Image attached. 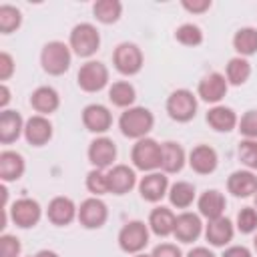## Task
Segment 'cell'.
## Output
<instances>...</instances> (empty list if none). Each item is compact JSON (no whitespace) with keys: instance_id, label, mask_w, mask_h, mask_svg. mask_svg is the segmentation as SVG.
<instances>
[{"instance_id":"cell-1","label":"cell","mask_w":257,"mask_h":257,"mask_svg":"<svg viewBox=\"0 0 257 257\" xmlns=\"http://www.w3.org/2000/svg\"><path fill=\"white\" fill-rule=\"evenodd\" d=\"M153 126H155V116L147 106H131L122 110L118 116V128L122 137L133 141H141L149 137Z\"/></svg>"},{"instance_id":"cell-2","label":"cell","mask_w":257,"mask_h":257,"mask_svg":"<svg viewBox=\"0 0 257 257\" xmlns=\"http://www.w3.org/2000/svg\"><path fill=\"white\" fill-rule=\"evenodd\" d=\"M72 64V50L62 40H50L40 50V66L50 76H62Z\"/></svg>"},{"instance_id":"cell-3","label":"cell","mask_w":257,"mask_h":257,"mask_svg":"<svg viewBox=\"0 0 257 257\" xmlns=\"http://www.w3.org/2000/svg\"><path fill=\"white\" fill-rule=\"evenodd\" d=\"M68 46H70L72 54H76L80 58L94 56L96 50L100 48V32H98V28L94 24H90V22L76 24L68 34Z\"/></svg>"},{"instance_id":"cell-4","label":"cell","mask_w":257,"mask_h":257,"mask_svg":"<svg viewBox=\"0 0 257 257\" xmlns=\"http://www.w3.org/2000/svg\"><path fill=\"white\" fill-rule=\"evenodd\" d=\"M161 155H163L161 143H157L151 137H145L141 141H135V145L131 149L133 167L137 171H143V173L159 171L161 169Z\"/></svg>"},{"instance_id":"cell-5","label":"cell","mask_w":257,"mask_h":257,"mask_svg":"<svg viewBox=\"0 0 257 257\" xmlns=\"http://www.w3.org/2000/svg\"><path fill=\"white\" fill-rule=\"evenodd\" d=\"M165 108H167V114L175 122H189L195 118L197 108H199L197 94H193V90L189 88H177L167 96Z\"/></svg>"},{"instance_id":"cell-6","label":"cell","mask_w":257,"mask_h":257,"mask_svg":"<svg viewBox=\"0 0 257 257\" xmlns=\"http://www.w3.org/2000/svg\"><path fill=\"white\" fill-rule=\"evenodd\" d=\"M149 235H151L149 223L139 221V219L128 221L118 231V247H120V251H124L128 255L143 253V249L149 245Z\"/></svg>"},{"instance_id":"cell-7","label":"cell","mask_w":257,"mask_h":257,"mask_svg":"<svg viewBox=\"0 0 257 257\" xmlns=\"http://www.w3.org/2000/svg\"><path fill=\"white\" fill-rule=\"evenodd\" d=\"M112 64L122 76H135L143 70L145 64L143 50L135 42H120L112 52Z\"/></svg>"},{"instance_id":"cell-8","label":"cell","mask_w":257,"mask_h":257,"mask_svg":"<svg viewBox=\"0 0 257 257\" xmlns=\"http://www.w3.org/2000/svg\"><path fill=\"white\" fill-rule=\"evenodd\" d=\"M78 88L84 92H100L108 86V68L100 60H86L76 74Z\"/></svg>"},{"instance_id":"cell-9","label":"cell","mask_w":257,"mask_h":257,"mask_svg":"<svg viewBox=\"0 0 257 257\" xmlns=\"http://www.w3.org/2000/svg\"><path fill=\"white\" fill-rule=\"evenodd\" d=\"M10 219L16 227L20 229H32L38 225L40 217H42V207L36 199H30V197H22V199H16L10 209Z\"/></svg>"},{"instance_id":"cell-10","label":"cell","mask_w":257,"mask_h":257,"mask_svg":"<svg viewBox=\"0 0 257 257\" xmlns=\"http://www.w3.org/2000/svg\"><path fill=\"white\" fill-rule=\"evenodd\" d=\"M86 157H88V163L92 165V169L108 171L110 167H114V161H116V145L112 139H108L104 135L96 137L90 141Z\"/></svg>"},{"instance_id":"cell-11","label":"cell","mask_w":257,"mask_h":257,"mask_svg":"<svg viewBox=\"0 0 257 257\" xmlns=\"http://www.w3.org/2000/svg\"><path fill=\"white\" fill-rule=\"evenodd\" d=\"M76 219L84 229H100L108 219V207L100 197H88L80 203Z\"/></svg>"},{"instance_id":"cell-12","label":"cell","mask_w":257,"mask_h":257,"mask_svg":"<svg viewBox=\"0 0 257 257\" xmlns=\"http://www.w3.org/2000/svg\"><path fill=\"white\" fill-rule=\"evenodd\" d=\"M227 90H229V82H227L225 74H221V72H209L197 84V96L213 106L225 98Z\"/></svg>"},{"instance_id":"cell-13","label":"cell","mask_w":257,"mask_h":257,"mask_svg":"<svg viewBox=\"0 0 257 257\" xmlns=\"http://www.w3.org/2000/svg\"><path fill=\"white\" fill-rule=\"evenodd\" d=\"M137 187L143 201L159 203L163 197H167L171 185H169V177L163 171H153V173H145V177L139 181Z\"/></svg>"},{"instance_id":"cell-14","label":"cell","mask_w":257,"mask_h":257,"mask_svg":"<svg viewBox=\"0 0 257 257\" xmlns=\"http://www.w3.org/2000/svg\"><path fill=\"white\" fill-rule=\"evenodd\" d=\"M82 124L86 131L94 133V135H104L110 126H112V112L108 110V106L100 104V102H90L82 108Z\"/></svg>"},{"instance_id":"cell-15","label":"cell","mask_w":257,"mask_h":257,"mask_svg":"<svg viewBox=\"0 0 257 257\" xmlns=\"http://www.w3.org/2000/svg\"><path fill=\"white\" fill-rule=\"evenodd\" d=\"M187 163L193 169V173L197 175H211L217 171L219 167V155L211 145H195L191 149V153L187 155Z\"/></svg>"},{"instance_id":"cell-16","label":"cell","mask_w":257,"mask_h":257,"mask_svg":"<svg viewBox=\"0 0 257 257\" xmlns=\"http://www.w3.org/2000/svg\"><path fill=\"white\" fill-rule=\"evenodd\" d=\"M76 217H78V207L74 205V201L70 197L58 195V197L50 199V203L46 207V219L54 227H68Z\"/></svg>"},{"instance_id":"cell-17","label":"cell","mask_w":257,"mask_h":257,"mask_svg":"<svg viewBox=\"0 0 257 257\" xmlns=\"http://www.w3.org/2000/svg\"><path fill=\"white\" fill-rule=\"evenodd\" d=\"M106 181H108V193L112 195H126L131 193L139 183H137V173L128 165H114L106 171Z\"/></svg>"},{"instance_id":"cell-18","label":"cell","mask_w":257,"mask_h":257,"mask_svg":"<svg viewBox=\"0 0 257 257\" xmlns=\"http://www.w3.org/2000/svg\"><path fill=\"white\" fill-rule=\"evenodd\" d=\"M203 231H205V227H203L201 215L191 213V211H183L181 215H177L173 237L179 243H193V241H197L201 237Z\"/></svg>"},{"instance_id":"cell-19","label":"cell","mask_w":257,"mask_h":257,"mask_svg":"<svg viewBox=\"0 0 257 257\" xmlns=\"http://www.w3.org/2000/svg\"><path fill=\"white\" fill-rule=\"evenodd\" d=\"M52 133H54V128H52V122L48 120V116L32 114L30 118H26L24 139H26L28 145H32V147H44L52 139Z\"/></svg>"},{"instance_id":"cell-20","label":"cell","mask_w":257,"mask_h":257,"mask_svg":"<svg viewBox=\"0 0 257 257\" xmlns=\"http://www.w3.org/2000/svg\"><path fill=\"white\" fill-rule=\"evenodd\" d=\"M205 239L209 241L211 247H225L233 241V235H235V223L229 219V217H219V219H213V221H207L205 225Z\"/></svg>"},{"instance_id":"cell-21","label":"cell","mask_w":257,"mask_h":257,"mask_svg":"<svg viewBox=\"0 0 257 257\" xmlns=\"http://www.w3.org/2000/svg\"><path fill=\"white\" fill-rule=\"evenodd\" d=\"M227 191L237 199H247L257 193V175L249 169L233 171L227 177Z\"/></svg>"},{"instance_id":"cell-22","label":"cell","mask_w":257,"mask_h":257,"mask_svg":"<svg viewBox=\"0 0 257 257\" xmlns=\"http://www.w3.org/2000/svg\"><path fill=\"white\" fill-rule=\"evenodd\" d=\"M161 171L165 175H177L183 171V167L187 165V153L185 149L175 143V141H165L161 143Z\"/></svg>"},{"instance_id":"cell-23","label":"cell","mask_w":257,"mask_h":257,"mask_svg":"<svg viewBox=\"0 0 257 257\" xmlns=\"http://www.w3.org/2000/svg\"><path fill=\"white\" fill-rule=\"evenodd\" d=\"M225 207H227V201H225V195L217 189H207L199 195L197 199V209H199V215L205 217L207 221H213V219H219L225 215Z\"/></svg>"},{"instance_id":"cell-24","label":"cell","mask_w":257,"mask_h":257,"mask_svg":"<svg viewBox=\"0 0 257 257\" xmlns=\"http://www.w3.org/2000/svg\"><path fill=\"white\" fill-rule=\"evenodd\" d=\"M28 102H30V106H32V110L36 114L48 116V114H52V112L58 110V106H60V94L52 86H38V88L32 90Z\"/></svg>"},{"instance_id":"cell-25","label":"cell","mask_w":257,"mask_h":257,"mask_svg":"<svg viewBox=\"0 0 257 257\" xmlns=\"http://www.w3.org/2000/svg\"><path fill=\"white\" fill-rule=\"evenodd\" d=\"M205 120H207V124H209L215 133H231V131L237 128L239 116H237V112H235L231 106L215 104V106H211V108L207 110Z\"/></svg>"},{"instance_id":"cell-26","label":"cell","mask_w":257,"mask_h":257,"mask_svg":"<svg viewBox=\"0 0 257 257\" xmlns=\"http://www.w3.org/2000/svg\"><path fill=\"white\" fill-rule=\"evenodd\" d=\"M24 124L26 120L18 110L6 108L0 112V143L2 145H12L24 135Z\"/></svg>"},{"instance_id":"cell-27","label":"cell","mask_w":257,"mask_h":257,"mask_svg":"<svg viewBox=\"0 0 257 257\" xmlns=\"http://www.w3.org/2000/svg\"><path fill=\"white\" fill-rule=\"evenodd\" d=\"M26 171L24 157L16 151H2L0 153V179L2 183H14L22 179Z\"/></svg>"},{"instance_id":"cell-28","label":"cell","mask_w":257,"mask_h":257,"mask_svg":"<svg viewBox=\"0 0 257 257\" xmlns=\"http://www.w3.org/2000/svg\"><path fill=\"white\" fill-rule=\"evenodd\" d=\"M175 221H177V215L169 207L159 205L149 213V221L147 223H149L151 233H155L157 237H169L175 231Z\"/></svg>"},{"instance_id":"cell-29","label":"cell","mask_w":257,"mask_h":257,"mask_svg":"<svg viewBox=\"0 0 257 257\" xmlns=\"http://www.w3.org/2000/svg\"><path fill=\"white\" fill-rule=\"evenodd\" d=\"M108 100L112 102V106H118V108H124L126 110L131 106H135L137 88L128 80H114L108 86Z\"/></svg>"},{"instance_id":"cell-30","label":"cell","mask_w":257,"mask_h":257,"mask_svg":"<svg viewBox=\"0 0 257 257\" xmlns=\"http://www.w3.org/2000/svg\"><path fill=\"white\" fill-rule=\"evenodd\" d=\"M169 203L171 207L175 209H189L197 197V191H195V185L189 183V181H177L169 187Z\"/></svg>"},{"instance_id":"cell-31","label":"cell","mask_w":257,"mask_h":257,"mask_svg":"<svg viewBox=\"0 0 257 257\" xmlns=\"http://www.w3.org/2000/svg\"><path fill=\"white\" fill-rule=\"evenodd\" d=\"M233 48L237 56H253L257 54V28L253 26H243L233 34Z\"/></svg>"},{"instance_id":"cell-32","label":"cell","mask_w":257,"mask_h":257,"mask_svg":"<svg viewBox=\"0 0 257 257\" xmlns=\"http://www.w3.org/2000/svg\"><path fill=\"white\" fill-rule=\"evenodd\" d=\"M251 76V62L243 56H233L229 58L227 66H225V78L229 84L233 86H241L249 80Z\"/></svg>"},{"instance_id":"cell-33","label":"cell","mask_w":257,"mask_h":257,"mask_svg":"<svg viewBox=\"0 0 257 257\" xmlns=\"http://www.w3.org/2000/svg\"><path fill=\"white\" fill-rule=\"evenodd\" d=\"M92 14L100 24H114L122 14V4L118 0H96L92 4Z\"/></svg>"},{"instance_id":"cell-34","label":"cell","mask_w":257,"mask_h":257,"mask_svg":"<svg viewBox=\"0 0 257 257\" xmlns=\"http://www.w3.org/2000/svg\"><path fill=\"white\" fill-rule=\"evenodd\" d=\"M20 26H22V12L12 4H2L0 6V32L12 34Z\"/></svg>"},{"instance_id":"cell-35","label":"cell","mask_w":257,"mask_h":257,"mask_svg":"<svg viewBox=\"0 0 257 257\" xmlns=\"http://www.w3.org/2000/svg\"><path fill=\"white\" fill-rule=\"evenodd\" d=\"M175 40L179 44H183V46H193L195 48V46H199L203 42V30L193 22H185V24L177 26Z\"/></svg>"},{"instance_id":"cell-36","label":"cell","mask_w":257,"mask_h":257,"mask_svg":"<svg viewBox=\"0 0 257 257\" xmlns=\"http://www.w3.org/2000/svg\"><path fill=\"white\" fill-rule=\"evenodd\" d=\"M84 185L88 189V193H92V197H102L108 193V181H106V171L100 169H90L86 173Z\"/></svg>"},{"instance_id":"cell-37","label":"cell","mask_w":257,"mask_h":257,"mask_svg":"<svg viewBox=\"0 0 257 257\" xmlns=\"http://www.w3.org/2000/svg\"><path fill=\"white\" fill-rule=\"evenodd\" d=\"M237 157L249 171H257V141L253 139H243L237 147Z\"/></svg>"},{"instance_id":"cell-38","label":"cell","mask_w":257,"mask_h":257,"mask_svg":"<svg viewBox=\"0 0 257 257\" xmlns=\"http://www.w3.org/2000/svg\"><path fill=\"white\" fill-rule=\"evenodd\" d=\"M235 227H237V231L243 233V235L255 233V231H257V209H255V207H243V209L237 213Z\"/></svg>"},{"instance_id":"cell-39","label":"cell","mask_w":257,"mask_h":257,"mask_svg":"<svg viewBox=\"0 0 257 257\" xmlns=\"http://www.w3.org/2000/svg\"><path fill=\"white\" fill-rule=\"evenodd\" d=\"M237 131L241 133L243 139H253L257 141V108L245 110L237 122Z\"/></svg>"},{"instance_id":"cell-40","label":"cell","mask_w":257,"mask_h":257,"mask_svg":"<svg viewBox=\"0 0 257 257\" xmlns=\"http://www.w3.org/2000/svg\"><path fill=\"white\" fill-rule=\"evenodd\" d=\"M22 253V243L16 235L2 233L0 235V257H20Z\"/></svg>"},{"instance_id":"cell-41","label":"cell","mask_w":257,"mask_h":257,"mask_svg":"<svg viewBox=\"0 0 257 257\" xmlns=\"http://www.w3.org/2000/svg\"><path fill=\"white\" fill-rule=\"evenodd\" d=\"M153 257H183V251L175 245V243H159L153 253Z\"/></svg>"},{"instance_id":"cell-42","label":"cell","mask_w":257,"mask_h":257,"mask_svg":"<svg viewBox=\"0 0 257 257\" xmlns=\"http://www.w3.org/2000/svg\"><path fill=\"white\" fill-rule=\"evenodd\" d=\"M14 58L8 52H0V80L6 82L14 74Z\"/></svg>"},{"instance_id":"cell-43","label":"cell","mask_w":257,"mask_h":257,"mask_svg":"<svg viewBox=\"0 0 257 257\" xmlns=\"http://www.w3.org/2000/svg\"><path fill=\"white\" fill-rule=\"evenodd\" d=\"M181 6L191 14H203L211 8V0H183Z\"/></svg>"},{"instance_id":"cell-44","label":"cell","mask_w":257,"mask_h":257,"mask_svg":"<svg viewBox=\"0 0 257 257\" xmlns=\"http://www.w3.org/2000/svg\"><path fill=\"white\" fill-rule=\"evenodd\" d=\"M221 257H253V255L245 245H231V247H227L223 251Z\"/></svg>"},{"instance_id":"cell-45","label":"cell","mask_w":257,"mask_h":257,"mask_svg":"<svg viewBox=\"0 0 257 257\" xmlns=\"http://www.w3.org/2000/svg\"><path fill=\"white\" fill-rule=\"evenodd\" d=\"M12 100V94H10V88H8V84L6 82H2L0 84V108L2 110H6V106H8V102Z\"/></svg>"},{"instance_id":"cell-46","label":"cell","mask_w":257,"mask_h":257,"mask_svg":"<svg viewBox=\"0 0 257 257\" xmlns=\"http://www.w3.org/2000/svg\"><path fill=\"white\" fill-rule=\"evenodd\" d=\"M185 257H217L209 247H193Z\"/></svg>"},{"instance_id":"cell-47","label":"cell","mask_w":257,"mask_h":257,"mask_svg":"<svg viewBox=\"0 0 257 257\" xmlns=\"http://www.w3.org/2000/svg\"><path fill=\"white\" fill-rule=\"evenodd\" d=\"M34 257H58V253L56 251H50V249H40Z\"/></svg>"},{"instance_id":"cell-48","label":"cell","mask_w":257,"mask_h":257,"mask_svg":"<svg viewBox=\"0 0 257 257\" xmlns=\"http://www.w3.org/2000/svg\"><path fill=\"white\" fill-rule=\"evenodd\" d=\"M133 257H153V255H147V253H137V255H133Z\"/></svg>"},{"instance_id":"cell-49","label":"cell","mask_w":257,"mask_h":257,"mask_svg":"<svg viewBox=\"0 0 257 257\" xmlns=\"http://www.w3.org/2000/svg\"><path fill=\"white\" fill-rule=\"evenodd\" d=\"M253 247H255V251H257V231H255V237H253Z\"/></svg>"},{"instance_id":"cell-50","label":"cell","mask_w":257,"mask_h":257,"mask_svg":"<svg viewBox=\"0 0 257 257\" xmlns=\"http://www.w3.org/2000/svg\"><path fill=\"white\" fill-rule=\"evenodd\" d=\"M253 201H255V209H257V193L253 195Z\"/></svg>"}]
</instances>
